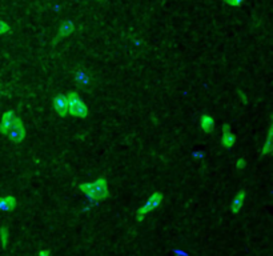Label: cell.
Returning a JSON list of instances; mask_svg holds the SVG:
<instances>
[{
    "instance_id": "1",
    "label": "cell",
    "mask_w": 273,
    "mask_h": 256,
    "mask_svg": "<svg viewBox=\"0 0 273 256\" xmlns=\"http://www.w3.org/2000/svg\"><path fill=\"white\" fill-rule=\"evenodd\" d=\"M79 190L83 192L84 195L88 196L89 199L102 202L106 200L110 196V188H108V182L104 178H99L92 183H81L79 184Z\"/></svg>"
},
{
    "instance_id": "2",
    "label": "cell",
    "mask_w": 273,
    "mask_h": 256,
    "mask_svg": "<svg viewBox=\"0 0 273 256\" xmlns=\"http://www.w3.org/2000/svg\"><path fill=\"white\" fill-rule=\"evenodd\" d=\"M67 104H68V114L75 118L87 119L88 107L84 103L77 92H69L67 94Z\"/></svg>"
},
{
    "instance_id": "3",
    "label": "cell",
    "mask_w": 273,
    "mask_h": 256,
    "mask_svg": "<svg viewBox=\"0 0 273 256\" xmlns=\"http://www.w3.org/2000/svg\"><path fill=\"white\" fill-rule=\"evenodd\" d=\"M164 196L161 192H153L151 196H149L148 199H147V202L143 204V206L137 210L136 212V220L139 223L143 222L145 219V216L148 214H151L152 211H155L157 207H160V204L163 203Z\"/></svg>"
},
{
    "instance_id": "4",
    "label": "cell",
    "mask_w": 273,
    "mask_h": 256,
    "mask_svg": "<svg viewBox=\"0 0 273 256\" xmlns=\"http://www.w3.org/2000/svg\"><path fill=\"white\" fill-rule=\"evenodd\" d=\"M7 136L12 143H16V144L22 143L24 139H26V127H24L22 119L15 116L11 128L8 131Z\"/></svg>"
},
{
    "instance_id": "5",
    "label": "cell",
    "mask_w": 273,
    "mask_h": 256,
    "mask_svg": "<svg viewBox=\"0 0 273 256\" xmlns=\"http://www.w3.org/2000/svg\"><path fill=\"white\" fill-rule=\"evenodd\" d=\"M53 108L59 116L64 118L68 115V104H67V96L65 95H56L53 98Z\"/></svg>"
},
{
    "instance_id": "6",
    "label": "cell",
    "mask_w": 273,
    "mask_h": 256,
    "mask_svg": "<svg viewBox=\"0 0 273 256\" xmlns=\"http://www.w3.org/2000/svg\"><path fill=\"white\" fill-rule=\"evenodd\" d=\"M14 119H15V112L14 111L4 112L3 116H2V120H0V134H3L7 136L8 131L11 128L12 123H14Z\"/></svg>"
},
{
    "instance_id": "7",
    "label": "cell",
    "mask_w": 273,
    "mask_h": 256,
    "mask_svg": "<svg viewBox=\"0 0 273 256\" xmlns=\"http://www.w3.org/2000/svg\"><path fill=\"white\" fill-rule=\"evenodd\" d=\"M236 143V136L231 132L229 124L223 126V138H221V145L224 148H232Z\"/></svg>"
},
{
    "instance_id": "8",
    "label": "cell",
    "mask_w": 273,
    "mask_h": 256,
    "mask_svg": "<svg viewBox=\"0 0 273 256\" xmlns=\"http://www.w3.org/2000/svg\"><path fill=\"white\" fill-rule=\"evenodd\" d=\"M245 196H247V192L243 191V190L237 192V195L235 196L233 202L231 203V212H232V214L237 215L240 211H241V208H243V204H244V200H245Z\"/></svg>"
},
{
    "instance_id": "9",
    "label": "cell",
    "mask_w": 273,
    "mask_h": 256,
    "mask_svg": "<svg viewBox=\"0 0 273 256\" xmlns=\"http://www.w3.org/2000/svg\"><path fill=\"white\" fill-rule=\"evenodd\" d=\"M18 206V200L12 195L0 196V211H14Z\"/></svg>"
},
{
    "instance_id": "10",
    "label": "cell",
    "mask_w": 273,
    "mask_h": 256,
    "mask_svg": "<svg viewBox=\"0 0 273 256\" xmlns=\"http://www.w3.org/2000/svg\"><path fill=\"white\" fill-rule=\"evenodd\" d=\"M200 127L205 134H211L215 130V119L211 115H203L200 118Z\"/></svg>"
},
{
    "instance_id": "11",
    "label": "cell",
    "mask_w": 273,
    "mask_h": 256,
    "mask_svg": "<svg viewBox=\"0 0 273 256\" xmlns=\"http://www.w3.org/2000/svg\"><path fill=\"white\" fill-rule=\"evenodd\" d=\"M73 31H75V26L71 20H64L63 23L60 24V27L57 30V36L59 38H67L69 35L72 34Z\"/></svg>"
},
{
    "instance_id": "12",
    "label": "cell",
    "mask_w": 273,
    "mask_h": 256,
    "mask_svg": "<svg viewBox=\"0 0 273 256\" xmlns=\"http://www.w3.org/2000/svg\"><path fill=\"white\" fill-rule=\"evenodd\" d=\"M272 138H273V127H272V124H270L269 130H268V135H266V140H265V143H264V145H262L261 152H260L261 156H266V155L272 153V151H273Z\"/></svg>"
},
{
    "instance_id": "13",
    "label": "cell",
    "mask_w": 273,
    "mask_h": 256,
    "mask_svg": "<svg viewBox=\"0 0 273 256\" xmlns=\"http://www.w3.org/2000/svg\"><path fill=\"white\" fill-rule=\"evenodd\" d=\"M8 239H10L8 228L6 226H2L0 227V243H2V247H3V248H7Z\"/></svg>"
},
{
    "instance_id": "14",
    "label": "cell",
    "mask_w": 273,
    "mask_h": 256,
    "mask_svg": "<svg viewBox=\"0 0 273 256\" xmlns=\"http://www.w3.org/2000/svg\"><path fill=\"white\" fill-rule=\"evenodd\" d=\"M235 167L237 171H243V169L247 167V160H245L244 157H240V159H237V160H236Z\"/></svg>"
},
{
    "instance_id": "15",
    "label": "cell",
    "mask_w": 273,
    "mask_h": 256,
    "mask_svg": "<svg viewBox=\"0 0 273 256\" xmlns=\"http://www.w3.org/2000/svg\"><path fill=\"white\" fill-rule=\"evenodd\" d=\"M224 3L228 4V6H231V7H241L244 4V0H224Z\"/></svg>"
},
{
    "instance_id": "16",
    "label": "cell",
    "mask_w": 273,
    "mask_h": 256,
    "mask_svg": "<svg viewBox=\"0 0 273 256\" xmlns=\"http://www.w3.org/2000/svg\"><path fill=\"white\" fill-rule=\"evenodd\" d=\"M11 31V27L8 26L6 22H3V20H0V35H4V34H8Z\"/></svg>"
},
{
    "instance_id": "17",
    "label": "cell",
    "mask_w": 273,
    "mask_h": 256,
    "mask_svg": "<svg viewBox=\"0 0 273 256\" xmlns=\"http://www.w3.org/2000/svg\"><path fill=\"white\" fill-rule=\"evenodd\" d=\"M38 256H51L50 249H40L38 253Z\"/></svg>"
},
{
    "instance_id": "18",
    "label": "cell",
    "mask_w": 273,
    "mask_h": 256,
    "mask_svg": "<svg viewBox=\"0 0 273 256\" xmlns=\"http://www.w3.org/2000/svg\"><path fill=\"white\" fill-rule=\"evenodd\" d=\"M98 2H100V3H102V2H103V3H104V2H107V0H98Z\"/></svg>"
}]
</instances>
